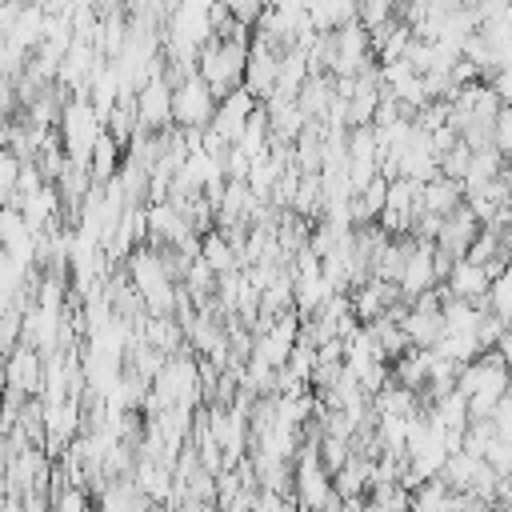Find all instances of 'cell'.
Here are the masks:
<instances>
[{
	"mask_svg": "<svg viewBox=\"0 0 512 512\" xmlns=\"http://www.w3.org/2000/svg\"><path fill=\"white\" fill-rule=\"evenodd\" d=\"M488 284H492V276H488L480 264H472V260H456V264H452V272L444 276V284H440L436 292H440V296H448V300L484 304Z\"/></svg>",
	"mask_w": 512,
	"mask_h": 512,
	"instance_id": "9",
	"label": "cell"
},
{
	"mask_svg": "<svg viewBox=\"0 0 512 512\" xmlns=\"http://www.w3.org/2000/svg\"><path fill=\"white\" fill-rule=\"evenodd\" d=\"M136 132H168L172 128V84L164 76H152L136 92Z\"/></svg>",
	"mask_w": 512,
	"mask_h": 512,
	"instance_id": "5",
	"label": "cell"
},
{
	"mask_svg": "<svg viewBox=\"0 0 512 512\" xmlns=\"http://www.w3.org/2000/svg\"><path fill=\"white\" fill-rule=\"evenodd\" d=\"M476 236H480V220L460 204L456 212H448V216L440 220V232H436L432 248H436V252H444V256H452V260H464Z\"/></svg>",
	"mask_w": 512,
	"mask_h": 512,
	"instance_id": "7",
	"label": "cell"
},
{
	"mask_svg": "<svg viewBox=\"0 0 512 512\" xmlns=\"http://www.w3.org/2000/svg\"><path fill=\"white\" fill-rule=\"evenodd\" d=\"M252 112H256V100H252L244 88H236V92H228L224 100H216V112H212L208 132H212V136H220L224 144H236Z\"/></svg>",
	"mask_w": 512,
	"mask_h": 512,
	"instance_id": "8",
	"label": "cell"
},
{
	"mask_svg": "<svg viewBox=\"0 0 512 512\" xmlns=\"http://www.w3.org/2000/svg\"><path fill=\"white\" fill-rule=\"evenodd\" d=\"M440 176H448V180H456V184H464V176H468V164H472V152L464 148V144H456V148H448L440 160Z\"/></svg>",
	"mask_w": 512,
	"mask_h": 512,
	"instance_id": "17",
	"label": "cell"
},
{
	"mask_svg": "<svg viewBox=\"0 0 512 512\" xmlns=\"http://www.w3.org/2000/svg\"><path fill=\"white\" fill-rule=\"evenodd\" d=\"M456 492H448L440 480H424L420 488H412V512H448Z\"/></svg>",
	"mask_w": 512,
	"mask_h": 512,
	"instance_id": "14",
	"label": "cell"
},
{
	"mask_svg": "<svg viewBox=\"0 0 512 512\" xmlns=\"http://www.w3.org/2000/svg\"><path fill=\"white\" fill-rule=\"evenodd\" d=\"M276 68H280V52H276L272 44H264L260 36H252V44H248V64H244V92H248L256 104H264V100L272 96V88H276Z\"/></svg>",
	"mask_w": 512,
	"mask_h": 512,
	"instance_id": "6",
	"label": "cell"
},
{
	"mask_svg": "<svg viewBox=\"0 0 512 512\" xmlns=\"http://www.w3.org/2000/svg\"><path fill=\"white\" fill-rule=\"evenodd\" d=\"M100 132H104V120L96 116L92 100H88V96H68V104H64V112H60V124H56V136H60L64 156H68L72 164H84V168H88V156H92Z\"/></svg>",
	"mask_w": 512,
	"mask_h": 512,
	"instance_id": "2",
	"label": "cell"
},
{
	"mask_svg": "<svg viewBox=\"0 0 512 512\" xmlns=\"http://www.w3.org/2000/svg\"><path fill=\"white\" fill-rule=\"evenodd\" d=\"M212 112H216V96L208 92V84L200 76H188L172 88V128L204 132L212 124Z\"/></svg>",
	"mask_w": 512,
	"mask_h": 512,
	"instance_id": "3",
	"label": "cell"
},
{
	"mask_svg": "<svg viewBox=\"0 0 512 512\" xmlns=\"http://www.w3.org/2000/svg\"><path fill=\"white\" fill-rule=\"evenodd\" d=\"M248 44H252V32L244 28H228L224 36H212L200 56H196V76L208 84V92L216 100H224L228 92L244 88V64H248Z\"/></svg>",
	"mask_w": 512,
	"mask_h": 512,
	"instance_id": "1",
	"label": "cell"
},
{
	"mask_svg": "<svg viewBox=\"0 0 512 512\" xmlns=\"http://www.w3.org/2000/svg\"><path fill=\"white\" fill-rule=\"evenodd\" d=\"M496 352H500V360L512 368V324L504 328V336H500V344H496Z\"/></svg>",
	"mask_w": 512,
	"mask_h": 512,
	"instance_id": "18",
	"label": "cell"
},
{
	"mask_svg": "<svg viewBox=\"0 0 512 512\" xmlns=\"http://www.w3.org/2000/svg\"><path fill=\"white\" fill-rule=\"evenodd\" d=\"M348 304H352L356 324H372V320H380L392 304H400V288L388 284V280H364L360 288L348 292Z\"/></svg>",
	"mask_w": 512,
	"mask_h": 512,
	"instance_id": "10",
	"label": "cell"
},
{
	"mask_svg": "<svg viewBox=\"0 0 512 512\" xmlns=\"http://www.w3.org/2000/svg\"><path fill=\"white\" fill-rule=\"evenodd\" d=\"M488 312L500 320V324H512V264L488 284V296H484Z\"/></svg>",
	"mask_w": 512,
	"mask_h": 512,
	"instance_id": "13",
	"label": "cell"
},
{
	"mask_svg": "<svg viewBox=\"0 0 512 512\" xmlns=\"http://www.w3.org/2000/svg\"><path fill=\"white\" fill-rule=\"evenodd\" d=\"M44 388V356L28 344H16L0 364V392H16L24 400H36Z\"/></svg>",
	"mask_w": 512,
	"mask_h": 512,
	"instance_id": "4",
	"label": "cell"
},
{
	"mask_svg": "<svg viewBox=\"0 0 512 512\" xmlns=\"http://www.w3.org/2000/svg\"><path fill=\"white\" fill-rule=\"evenodd\" d=\"M200 264H208L216 276H228V272H236L240 264H236V252H232V244L212 228L208 236H200Z\"/></svg>",
	"mask_w": 512,
	"mask_h": 512,
	"instance_id": "12",
	"label": "cell"
},
{
	"mask_svg": "<svg viewBox=\"0 0 512 512\" xmlns=\"http://www.w3.org/2000/svg\"><path fill=\"white\" fill-rule=\"evenodd\" d=\"M464 204V184H456V180H448V176H432L428 184H424V212L428 216H448V212H456Z\"/></svg>",
	"mask_w": 512,
	"mask_h": 512,
	"instance_id": "11",
	"label": "cell"
},
{
	"mask_svg": "<svg viewBox=\"0 0 512 512\" xmlns=\"http://www.w3.org/2000/svg\"><path fill=\"white\" fill-rule=\"evenodd\" d=\"M16 180H20V160L8 148H0V208L16 200Z\"/></svg>",
	"mask_w": 512,
	"mask_h": 512,
	"instance_id": "16",
	"label": "cell"
},
{
	"mask_svg": "<svg viewBox=\"0 0 512 512\" xmlns=\"http://www.w3.org/2000/svg\"><path fill=\"white\" fill-rule=\"evenodd\" d=\"M396 16V4H388V0H372V4H356V24L364 28V32H376L380 24H388Z\"/></svg>",
	"mask_w": 512,
	"mask_h": 512,
	"instance_id": "15",
	"label": "cell"
}]
</instances>
